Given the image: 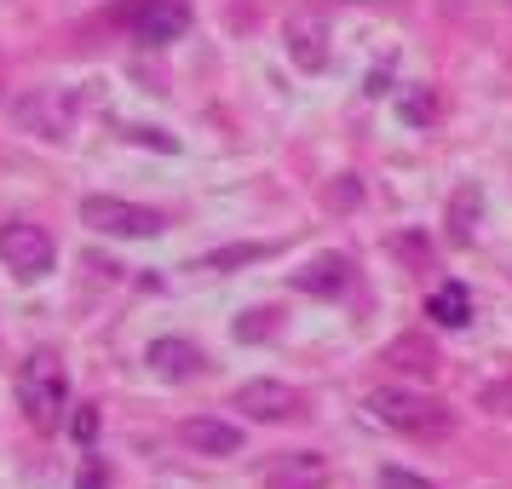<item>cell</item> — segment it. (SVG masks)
<instances>
[{
    "label": "cell",
    "mask_w": 512,
    "mask_h": 489,
    "mask_svg": "<svg viewBox=\"0 0 512 489\" xmlns=\"http://www.w3.org/2000/svg\"><path fill=\"white\" fill-rule=\"evenodd\" d=\"M70 438L75 443H93L98 438V409H93V403H81V409L70 415Z\"/></svg>",
    "instance_id": "obj_17"
},
{
    "label": "cell",
    "mask_w": 512,
    "mask_h": 489,
    "mask_svg": "<svg viewBox=\"0 0 512 489\" xmlns=\"http://www.w3.org/2000/svg\"><path fill=\"white\" fill-rule=\"evenodd\" d=\"M81 225H93V231H104V236H127V242H150V236L167 231V219L156 208L116 202V196H87V202H81Z\"/></svg>",
    "instance_id": "obj_5"
},
{
    "label": "cell",
    "mask_w": 512,
    "mask_h": 489,
    "mask_svg": "<svg viewBox=\"0 0 512 489\" xmlns=\"http://www.w3.org/2000/svg\"><path fill=\"white\" fill-rule=\"evenodd\" d=\"M179 438H185V449H196V455H242V426H231V420L219 415H190L185 426H179Z\"/></svg>",
    "instance_id": "obj_8"
},
{
    "label": "cell",
    "mask_w": 512,
    "mask_h": 489,
    "mask_svg": "<svg viewBox=\"0 0 512 489\" xmlns=\"http://www.w3.org/2000/svg\"><path fill=\"white\" fill-rule=\"evenodd\" d=\"M426 317L443 328H466L472 323V294H466L461 282H438L432 294H426Z\"/></svg>",
    "instance_id": "obj_12"
},
{
    "label": "cell",
    "mask_w": 512,
    "mask_h": 489,
    "mask_svg": "<svg viewBox=\"0 0 512 489\" xmlns=\"http://www.w3.org/2000/svg\"><path fill=\"white\" fill-rule=\"evenodd\" d=\"M282 41H288V58H294L300 70H323V64H328V29H323V18L294 12V18L282 24Z\"/></svg>",
    "instance_id": "obj_9"
},
{
    "label": "cell",
    "mask_w": 512,
    "mask_h": 489,
    "mask_svg": "<svg viewBox=\"0 0 512 489\" xmlns=\"http://www.w3.org/2000/svg\"><path fill=\"white\" fill-rule=\"evenodd\" d=\"M380 489H438V484H426V478L403 472V466H386V472H380Z\"/></svg>",
    "instance_id": "obj_18"
},
{
    "label": "cell",
    "mask_w": 512,
    "mask_h": 489,
    "mask_svg": "<svg viewBox=\"0 0 512 489\" xmlns=\"http://www.w3.org/2000/svg\"><path fill=\"white\" fill-rule=\"evenodd\" d=\"M52 259H58V242L41 225H29V219H6L0 225V265L18 282H41L52 271Z\"/></svg>",
    "instance_id": "obj_4"
},
{
    "label": "cell",
    "mask_w": 512,
    "mask_h": 489,
    "mask_svg": "<svg viewBox=\"0 0 512 489\" xmlns=\"http://www.w3.org/2000/svg\"><path fill=\"white\" fill-rule=\"evenodd\" d=\"M363 409L380 426L403 432V438H449L455 432V409L438 403V397H426V392H409V386H374L363 397Z\"/></svg>",
    "instance_id": "obj_1"
},
{
    "label": "cell",
    "mask_w": 512,
    "mask_h": 489,
    "mask_svg": "<svg viewBox=\"0 0 512 489\" xmlns=\"http://www.w3.org/2000/svg\"><path fill=\"white\" fill-rule=\"evenodd\" d=\"M75 489H104V466L87 461V466H81V478H75Z\"/></svg>",
    "instance_id": "obj_20"
},
{
    "label": "cell",
    "mask_w": 512,
    "mask_h": 489,
    "mask_svg": "<svg viewBox=\"0 0 512 489\" xmlns=\"http://www.w3.org/2000/svg\"><path fill=\"white\" fill-rule=\"evenodd\" d=\"M397 116L409 121V127H432V121H438V104H432V93H426V87H415V93H403Z\"/></svg>",
    "instance_id": "obj_14"
},
{
    "label": "cell",
    "mask_w": 512,
    "mask_h": 489,
    "mask_svg": "<svg viewBox=\"0 0 512 489\" xmlns=\"http://www.w3.org/2000/svg\"><path fill=\"white\" fill-rule=\"evenodd\" d=\"M248 259H265V248H259V242H248V248H225V254H208V259H202V271H231V265H248Z\"/></svg>",
    "instance_id": "obj_15"
},
{
    "label": "cell",
    "mask_w": 512,
    "mask_h": 489,
    "mask_svg": "<svg viewBox=\"0 0 512 489\" xmlns=\"http://www.w3.org/2000/svg\"><path fill=\"white\" fill-rule=\"evenodd\" d=\"M231 403H236L248 420H294V415L305 409V397L294 392L288 380H248V386H242Z\"/></svg>",
    "instance_id": "obj_7"
},
{
    "label": "cell",
    "mask_w": 512,
    "mask_h": 489,
    "mask_svg": "<svg viewBox=\"0 0 512 489\" xmlns=\"http://www.w3.org/2000/svg\"><path fill=\"white\" fill-rule=\"evenodd\" d=\"M386 363L426 380V374H438V351H432V340H420V334H403V340H392V346H386Z\"/></svg>",
    "instance_id": "obj_13"
},
{
    "label": "cell",
    "mask_w": 512,
    "mask_h": 489,
    "mask_svg": "<svg viewBox=\"0 0 512 489\" xmlns=\"http://www.w3.org/2000/svg\"><path fill=\"white\" fill-rule=\"evenodd\" d=\"M484 409H495V415H512V380H495V386H484Z\"/></svg>",
    "instance_id": "obj_19"
},
{
    "label": "cell",
    "mask_w": 512,
    "mask_h": 489,
    "mask_svg": "<svg viewBox=\"0 0 512 489\" xmlns=\"http://www.w3.org/2000/svg\"><path fill=\"white\" fill-rule=\"evenodd\" d=\"M18 409L35 432H58V420L70 409V380H64V363L41 351V357H29L24 374H18Z\"/></svg>",
    "instance_id": "obj_2"
},
{
    "label": "cell",
    "mask_w": 512,
    "mask_h": 489,
    "mask_svg": "<svg viewBox=\"0 0 512 489\" xmlns=\"http://www.w3.org/2000/svg\"><path fill=\"white\" fill-rule=\"evenodd\" d=\"M185 29H190L185 0H139L133 6V35L144 47H173V41H185Z\"/></svg>",
    "instance_id": "obj_6"
},
{
    "label": "cell",
    "mask_w": 512,
    "mask_h": 489,
    "mask_svg": "<svg viewBox=\"0 0 512 489\" xmlns=\"http://www.w3.org/2000/svg\"><path fill=\"white\" fill-rule=\"evenodd\" d=\"M277 328V311H248L242 323H236V340H265Z\"/></svg>",
    "instance_id": "obj_16"
},
{
    "label": "cell",
    "mask_w": 512,
    "mask_h": 489,
    "mask_svg": "<svg viewBox=\"0 0 512 489\" xmlns=\"http://www.w3.org/2000/svg\"><path fill=\"white\" fill-rule=\"evenodd\" d=\"M300 294H346L351 288V259L346 254H317L305 271H294Z\"/></svg>",
    "instance_id": "obj_10"
},
{
    "label": "cell",
    "mask_w": 512,
    "mask_h": 489,
    "mask_svg": "<svg viewBox=\"0 0 512 489\" xmlns=\"http://www.w3.org/2000/svg\"><path fill=\"white\" fill-rule=\"evenodd\" d=\"M144 363L162 374V380H190V374H202V351L190 346V340H150Z\"/></svg>",
    "instance_id": "obj_11"
},
{
    "label": "cell",
    "mask_w": 512,
    "mask_h": 489,
    "mask_svg": "<svg viewBox=\"0 0 512 489\" xmlns=\"http://www.w3.org/2000/svg\"><path fill=\"white\" fill-rule=\"evenodd\" d=\"M75 116H81V98H75L70 87H35V93H24L12 104V121H18L24 133H35V139H47V144L70 139Z\"/></svg>",
    "instance_id": "obj_3"
}]
</instances>
